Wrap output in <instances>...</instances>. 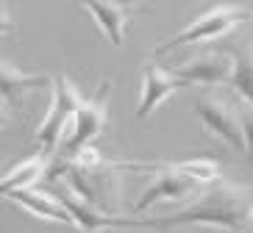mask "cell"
<instances>
[{
  "label": "cell",
  "mask_w": 253,
  "mask_h": 233,
  "mask_svg": "<svg viewBox=\"0 0 253 233\" xmlns=\"http://www.w3.org/2000/svg\"><path fill=\"white\" fill-rule=\"evenodd\" d=\"M145 228L172 225H209L217 231H251L253 228V186H239L231 181L209 183L206 192L192 197L181 211L170 217L139 219Z\"/></svg>",
  "instance_id": "6da1fadb"
},
{
  "label": "cell",
  "mask_w": 253,
  "mask_h": 233,
  "mask_svg": "<svg viewBox=\"0 0 253 233\" xmlns=\"http://www.w3.org/2000/svg\"><path fill=\"white\" fill-rule=\"evenodd\" d=\"M253 20V8L248 6H237V3H220V6H211L209 11L198 14L192 23L186 25L184 31H178L172 39L156 45L150 50V59H162L175 47H189V45H203V42H211V39H220L225 33H231L234 28H239L242 23H251Z\"/></svg>",
  "instance_id": "7a4b0ae2"
},
{
  "label": "cell",
  "mask_w": 253,
  "mask_h": 233,
  "mask_svg": "<svg viewBox=\"0 0 253 233\" xmlns=\"http://www.w3.org/2000/svg\"><path fill=\"white\" fill-rule=\"evenodd\" d=\"M117 169H126V172H150L153 178L148 181L145 192L139 195V200L134 203V214L148 211L150 205H159L164 200H189V197L198 192V189H206L203 183H198L195 178L184 175L181 169L170 164V161H150V164H134V161H114Z\"/></svg>",
  "instance_id": "3957f363"
},
{
  "label": "cell",
  "mask_w": 253,
  "mask_h": 233,
  "mask_svg": "<svg viewBox=\"0 0 253 233\" xmlns=\"http://www.w3.org/2000/svg\"><path fill=\"white\" fill-rule=\"evenodd\" d=\"M81 103H84V95L78 92V86L67 75H56L50 108H47V114L34 131V142L39 144V150L50 153V156L59 150L61 142H64V133L70 128V120H75V111H78Z\"/></svg>",
  "instance_id": "277c9868"
},
{
  "label": "cell",
  "mask_w": 253,
  "mask_h": 233,
  "mask_svg": "<svg viewBox=\"0 0 253 233\" xmlns=\"http://www.w3.org/2000/svg\"><path fill=\"white\" fill-rule=\"evenodd\" d=\"M109 92H112V83L100 81L97 89L92 92V98H84V103L75 111L73 131L61 142V153L56 161H67L73 153H78L84 144H92L106 131V125H109Z\"/></svg>",
  "instance_id": "5b68a950"
},
{
  "label": "cell",
  "mask_w": 253,
  "mask_h": 233,
  "mask_svg": "<svg viewBox=\"0 0 253 233\" xmlns=\"http://www.w3.org/2000/svg\"><path fill=\"white\" fill-rule=\"evenodd\" d=\"M192 108H195V117L217 139H223L234 150L248 156V142H245V131H242V111H239L237 105L223 98H217V95H201L192 103Z\"/></svg>",
  "instance_id": "8992f818"
},
{
  "label": "cell",
  "mask_w": 253,
  "mask_h": 233,
  "mask_svg": "<svg viewBox=\"0 0 253 233\" xmlns=\"http://www.w3.org/2000/svg\"><path fill=\"white\" fill-rule=\"evenodd\" d=\"M181 89H192V83L181 78L175 69H164L156 64V59L148 61L142 67V89H139V105H136V117L148 120L150 114L156 111L164 100L175 95Z\"/></svg>",
  "instance_id": "52a82bcc"
},
{
  "label": "cell",
  "mask_w": 253,
  "mask_h": 233,
  "mask_svg": "<svg viewBox=\"0 0 253 233\" xmlns=\"http://www.w3.org/2000/svg\"><path fill=\"white\" fill-rule=\"evenodd\" d=\"M61 203L67 205V211L75 217L78 231H106V228H126V225H139V219H123L112 211H103L100 205L84 200L75 189H70L67 183L59 189Z\"/></svg>",
  "instance_id": "ba28073f"
},
{
  "label": "cell",
  "mask_w": 253,
  "mask_h": 233,
  "mask_svg": "<svg viewBox=\"0 0 253 233\" xmlns=\"http://www.w3.org/2000/svg\"><path fill=\"white\" fill-rule=\"evenodd\" d=\"M3 197H6V200H11V203H17V205H23L28 214H34V217H39V219H47V222H56V225L75 228V231H78L75 217L67 211V205L61 203L59 195L37 192L34 186H28V189H14V192H6Z\"/></svg>",
  "instance_id": "9c48e42d"
},
{
  "label": "cell",
  "mask_w": 253,
  "mask_h": 233,
  "mask_svg": "<svg viewBox=\"0 0 253 233\" xmlns=\"http://www.w3.org/2000/svg\"><path fill=\"white\" fill-rule=\"evenodd\" d=\"M181 78L192 83V86H228L231 72H234V56L231 53H206V56H195L181 67H175Z\"/></svg>",
  "instance_id": "30bf717a"
},
{
  "label": "cell",
  "mask_w": 253,
  "mask_h": 233,
  "mask_svg": "<svg viewBox=\"0 0 253 233\" xmlns=\"http://www.w3.org/2000/svg\"><path fill=\"white\" fill-rule=\"evenodd\" d=\"M56 78L47 75H37V72H23L20 67H14L11 61H3L0 67V86H3V108L6 111H17L23 100L28 98L31 92L53 86Z\"/></svg>",
  "instance_id": "8fae6325"
},
{
  "label": "cell",
  "mask_w": 253,
  "mask_h": 233,
  "mask_svg": "<svg viewBox=\"0 0 253 233\" xmlns=\"http://www.w3.org/2000/svg\"><path fill=\"white\" fill-rule=\"evenodd\" d=\"M81 8H86L95 17L97 28L114 47H120L126 42V25L131 20V8L120 6L114 0H75Z\"/></svg>",
  "instance_id": "7c38bea8"
},
{
  "label": "cell",
  "mask_w": 253,
  "mask_h": 233,
  "mask_svg": "<svg viewBox=\"0 0 253 233\" xmlns=\"http://www.w3.org/2000/svg\"><path fill=\"white\" fill-rule=\"evenodd\" d=\"M50 161H53V156L45 150H39V153H34V156L23 158V161H17V164L6 172V178H3V195H6V192H14V189L34 186V183L47 172Z\"/></svg>",
  "instance_id": "4fadbf2b"
},
{
  "label": "cell",
  "mask_w": 253,
  "mask_h": 233,
  "mask_svg": "<svg viewBox=\"0 0 253 233\" xmlns=\"http://www.w3.org/2000/svg\"><path fill=\"white\" fill-rule=\"evenodd\" d=\"M231 56H234V72H231L228 89L242 103L253 105V47H248V50H234Z\"/></svg>",
  "instance_id": "5bb4252c"
},
{
  "label": "cell",
  "mask_w": 253,
  "mask_h": 233,
  "mask_svg": "<svg viewBox=\"0 0 253 233\" xmlns=\"http://www.w3.org/2000/svg\"><path fill=\"white\" fill-rule=\"evenodd\" d=\"M242 131H245V142H248V156L253 158V105L251 111L242 114Z\"/></svg>",
  "instance_id": "9a60e30c"
},
{
  "label": "cell",
  "mask_w": 253,
  "mask_h": 233,
  "mask_svg": "<svg viewBox=\"0 0 253 233\" xmlns=\"http://www.w3.org/2000/svg\"><path fill=\"white\" fill-rule=\"evenodd\" d=\"M114 3H120V6H126V8H139L142 0H114Z\"/></svg>",
  "instance_id": "2e32d148"
}]
</instances>
